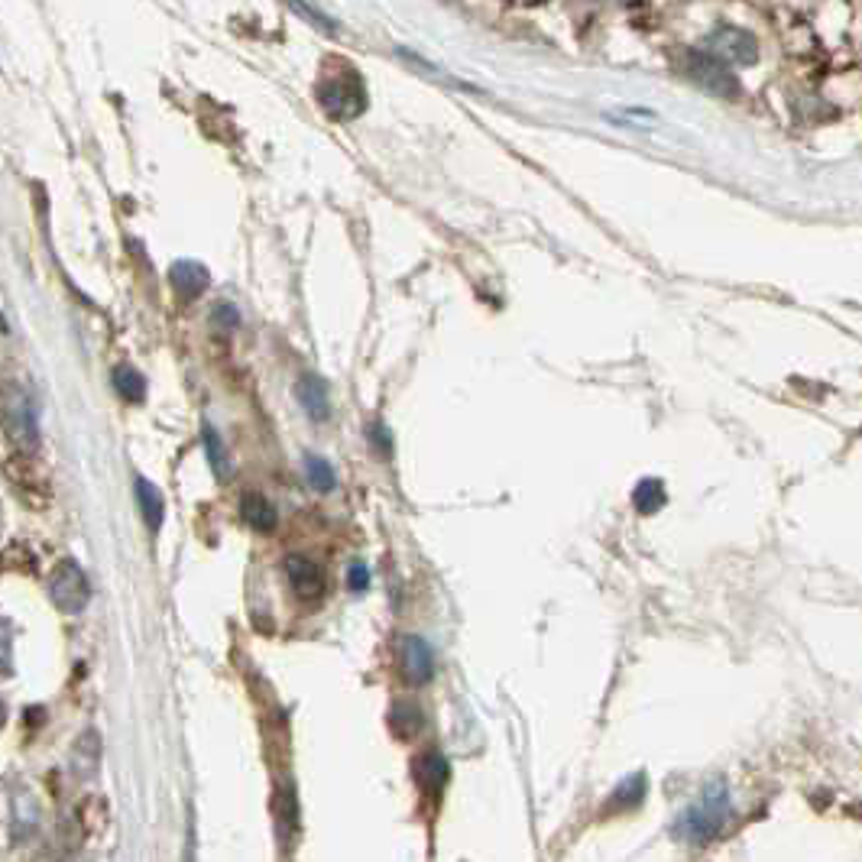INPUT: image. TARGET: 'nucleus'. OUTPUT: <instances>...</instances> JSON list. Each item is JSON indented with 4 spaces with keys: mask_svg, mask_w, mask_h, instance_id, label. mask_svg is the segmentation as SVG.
Here are the masks:
<instances>
[{
    "mask_svg": "<svg viewBox=\"0 0 862 862\" xmlns=\"http://www.w3.org/2000/svg\"><path fill=\"white\" fill-rule=\"evenodd\" d=\"M727 817H730V798H727V788L724 785H714L704 791V798L684 811L681 817V834L684 840L691 843H707L714 840L724 827H727Z\"/></svg>",
    "mask_w": 862,
    "mask_h": 862,
    "instance_id": "obj_1",
    "label": "nucleus"
},
{
    "mask_svg": "<svg viewBox=\"0 0 862 862\" xmlns=\"http://www.w3.org/2000/svg\"><path fill=\"white\" fill-rule=\"evenodd\" d=\"M318 105L335 118V121H354L357 114L367 111V92L364 82L354 69L341 75H328L318 82Z\"/></svg>",
    "mask_w": 862,
    "mask_h": 862,
    "instance_id": "obj_2",
    "label": "nucleus"
},
{
    "mask_svg": "<svg viewBox=\"0 0 862 862\" xmlns=\"http://www.w3.org/2000/svg\"><path fill=\"white\" fill-rule=\"evenodd\" d=\"M681 72H684L697 88H704V92H711V95H717V98H724V101L739 98L737 75L727 69L724 59H717V56H711V52H704V49H688V52L681 56Z\"/></svg>",
    "mask_w": 862,
    "mask_h": 862,
    "instance_id": "obj_3",
    "label": "nucleus"
},
{
    "mask_svg": "<svg viewBox=\"0 0 862 862\" xmlns=\"http://www.w3.org/2000/svg\"><path fill=\"white\" fill-rule=\"evenodd\" d=\"M0 418H3V432L10 435L13 445H20V448H33V445H36V438H39V425H36L33 402L26 399L23 389H7V396H3V409H0Z\"/></svg>",
    "mask_w": 862,
    "mask_h": 862,
    "instance_id": "obj_4",
    "label": "nucleus"
},
{
    "mask_svg": "<svg viewBox=\"0 0 862 862\" xmlns=\"http://www.w3.org/2000/svg\"><path fill=\"white\" fill-rule=\"evenodd\" d=\"M704 52H711V56H717V59H730V62H737V65H752V62L758 59V43H755L752 33H745V29H739V26L724 23V26H717V29L707 36V49H704Z\"/></svg>",
    "mask_w": 862,
    "mask_h": 862,
    "instance_id": "obj_5",
    "label": "nucleus"
},
{
    "mask_svg": "<svg viewBox=\"0 0 862 862\" xmlns=\"http://www.w3.org/2000/svg\"><path fill=\"white\" fill-rule=\"evenodd\" d=\"M49 591H52V600H56V604H59L65 614H75V610H82V607L88 604V597H92V591H88V581H85L82 568H78V564H72V561H62V564L56 568Z\"/></svg>",
    "mask_w": 862,
    "mask_h": 862,
    "instance_id": "obj_6",
    "label": "nucleus"
},
{
    "mask_svg": "<svg viewBox=\"0 0 862 862\" xmlns=\"http://www.w3.org/2000/svg\"><path fill=\"white\" fill-rule=\"evenodd\" d=\"M286 578H289V587L299 600L305 604H315L321 594H325V574L321 568L305 558V555H289L286 558Z\"/></svg>",
    "mask_w": 862,
    "mask_h": 862,
    "instance_id": "obj_7",
    "label": "nucleus"
},
{
    "mask_svg": "<svg viewBox=\"0 0 862 862\" xmlns=\"http://www.w3.org/2000/svg\"><path fill=\"white\" fill-rule=\"evenodd\" d=\"M402 675L409 684H428L435 675V655L432 645L418 635H405L402 639Z\"/></svg>",
    "mask_w": 862,
    "mask_h": 862,
    "instance_id": "obj_8",
    "label": "nucleus"
},
{
    "mask_svg": "<svg viewBox=\"0 0 862 862\" xmlns=\"http://www.w3.org/2000/svg\"><path fill=\"white\" fill-rule=\"evenodd\" d=\"M169 279H172V289H175L182 299H198V295L208 289V282H211L208 269H205L202 263H192V259L175 263L172 272H169Z\"/></svg>",
    "mask_w": 862,
    "mask_h": 862,
    "instance_id": "obj_9",
    "label": "nucleus"
},
{
    "mask_svg": "<svg viewBox=\"0 0 862 862\" xmlns=\"http://www.w3.org/2000/svg\"><path fill=\"white\" fill-rule=\"evenodd\" d=\"M448 778H451V768H448V758H445L441 752H422V755L415 758V781H418L425 791L438 794V791L448 785Z\"/></svg>",
    "mask_w": 862,
    "mask_h": 862,
    "instance_id": "obj_10",
    "label": "nucleus"
},
{
    "mask_svg": "<svg viewBox=\"0 0 862 862\" xmlns=\"http://www.w3.org/2000/svg\"><path fill=\"white\" fill-rule=\"evenodd\" d=\"M299 402H302V409H305L315 422H325V418L331 415L328 389H325L321 376H315V373H305V376L299 379Z\"/></svg>",
    "mask_w": 862,
    "mask_h": 862,
    "instance_id": "obj_11",
    "label": "nucleus"
},
{
    "mask_svg": "<svg viewBox=\"0 0 862 862\" xmlns=\"http://www.w3.org/2000/svg\"><path fill=\"white\" fill-rule=\"evenodd\" d=\"M241 515L250 529L256 532H272L276 529V509L263 493H244L241 496Z\"/></svg>",
    "mask_w": 862,
    "mask_h": 862,
    "instance_id": "obj_12",
    "label": "nucleus"
},
{
    "mask_svg": "<svg viewBox=\"0 0 862 862\" xmlns=\"http://www.w3.org/2000/svg\"><path fill=\"white\" fill-rule=\"evenodd\" d=\"M136 502H139V512H143V522L149 532H156L162 525V515H166V502H162V493L156 490L149 481L136 477Z\"/></svg>",
    "mask_w": 862,
    "mask_h": 862,
    "instance_id": "obj_13",
    "label": "nucleus"
},
{
    "mask_svg": "<svg viewBox=\"0 0 862 862\" xmlns=\"http://www.w3.org/2000/svg\"><path fill=\"white\" fill-rule=\"evenodd\" d=\"M392 730H396V737L402 739H412L422 727H425V717H422V711H418V704H412V701H399L396 707H392Z\"/></svg>",
    "mask_w": 862,
    "mask_h": 862,
    "instance_id": "obj_14",
    "label": "nucleus"
},
{
    "mask_svg": "<svg viewBox=\"0 0 862 862\" xmlns=\"http://www.w3.org/2000/svg\"><path fill=\"white\" fill-rule=\"evenodd\" d=\"M305 481H308L312 490L318 493H331L338 487V474H335V468H331L325 458H315V454L305 458Z\"/></svg>",
    "mask_w": 862,
    "mask_h": 862,
    "instance_id": "obj_15",
    "label": "nucleus"
},
{
    "mask_svg": "<svg viewBox=\"0 0 862 862\" xmlns=\"http://www.w3.org/2000/svg\"><path fill=\"white\" fill-rule=\"evenodd\" d=\"M205 451H208V464H211V471H215L221 481H228V477H231V458H228V448H224L221 435H218L211 425H205Z\"/></svg>",
    "mask_w": 862,
    "mask_h": 862,
    "instance_id": "obj_16",
    "label": "nucleus"
},
{
    "mask_svg": "<svg viewBox=\"0 0 862 862\" xmlns=\"http://www.w3.org/2000/svg\"><path fill=\"white\" fill-rule=\"evenodd\" d=\"M642 798H645V775L626 778V781L616 788L614 798H610V811H632V808L642 804Z\"/></svg>",
    "mask_w": 862,
    "mask_h": 862,
    "instance_id": "obj_17",
    "label": "nucleus"
},
{
    "mask_svg": "<svg viewBox=\"0 0 862 862\" xmlns=\"http://www.w3.org/2000/svg\"><path fill=\"white\" fill-rule=\"evenodd\" d=\"M632 506L642 512V515H652L665 506V487L658 481H642L635 493H632Z\"/></svg>",
    "mask_w": 862,
    "mask_h": 862,
    "instance_id": "obj_18",
    "label": "nucleus"
},
{
    "mask_svg": "<svg viewBox=\"0 0 862 862\" xmlns=\"http://www.w3.org/2000/svg\"><path fill=\"white\" fill-rule=\"evenodd\" d=\"M114 389L121 392L126 402H139L146 396V379L133 367H118L114 369Z\"/></svg>",
    "mask_w": 862,
    "mask_h": 862,
    "instance_id": "obj_19",
    "label": "nucleus"
},
{
    "mask_svg": "<svg viewBox=\"0 0 862 862\" xmlns=\"http://www.w3.org/2000/svg\"><path fill=\"white\" fill-rule=\"evenodd\" d=\"M276 808H279V827L289 834V827H295V817H299V801H295V794L286 788V791H279V798H276Z\"/></svg>",
    "mask_w": 862,
    "mask_h": 862,
    "instance_id": "obj_20",
    "label": "nucleus"
},
{
    "mask_svg": "<svg viewBox=\"0 0 862 862\" xmlns=\"http://www.w3.org/2000/svg\"><path fill=\"white\" fill-rule=\"evenodd\" d=\"M211 318H215V325H221V328H228V331H234V328L241 325V315H238L234 305H218Z\"/></svg>",
    "mask_w": 862,
    "mask_h": 862,
    "instance_id": "obj_21",
    "label": "nucleus"
},
{
    "mask_svg": "<svg viewBox=\"0 0 862 862\" xmlns=\"http://www.w3.org/2000/svg\"><path fill=\"white\" fill-rule=\"evenodd\" d=\"M348 584H351V591H354V594H364V591H367V584H369L367 564H361V561H357V564L351 568V574H348Z\"/></svg>",
    "mask_w": 862,
    "mask_h": 862,
    "instance_id": "obj_22",
    "label": "nucleus"
},
{
    "mask_svg": "<svg viewBox=\"0 0 862 862\" xmlns=\"http://www.w3.org/2000/svg\"><path fill=\"white\" fill-rule=\"evenodd\" d=\"M369 432H376V445H379V451H383V454H389V448H392V441H389V432H386L383 425H373Z\"/></svg>",
    "mask_w": 862,
    "mask_h": 862,
    "instance_id": "obj_23",
    "label": "nucleus"
}]
</instances>
